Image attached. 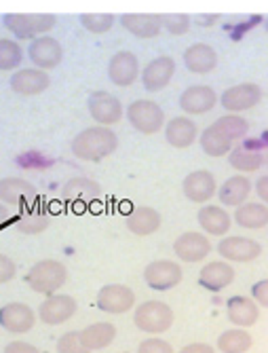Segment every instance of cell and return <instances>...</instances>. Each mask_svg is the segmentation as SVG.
<instances>
[{
	"label": "cell",
	"mask_w": 268,
	"mask_h": 353,
	"mask_svg": "<svg viewBox=\"0 0 268 353\" xmlns=\"http://www.w3.org/2000/svg\"><path fill=\"white\" fill-rule=\"evenodd\" d=\"M251 299L260 307L268 309V279H260L251 285Z\"/></svg>",
	"instance_id": "obj_42"
},
{
	"label": "cell",
	"mask_w": 268,
	"mask_h": 353,
	"mask_svg": "<svg viewBox=\"0 0 268 353\" xmlns=\"http://www.w3.org/2000/svg\"><path fill=\"white\" fill-rule=\"evenodd\" d=\"M79 305L68 294H51L39 307V319L47 326H61L74 317Z\"/></svg>",
	"instance_id": "obj_14"
},
{
	"label": "cell",
	"mask_w": 268,
	"mask_h": 353,
	"mask_svg": "<svg viewBox=\"0 0 268 353\" xmlns=\"http://www.w3.org/2000/svg\"><path fill=\"white\" fill-rule=\"evenodd\" d=\"M218 21H220V15H214V13H205V15L194 17V23L200 26V28H209V26H214Z\"/></svg>",
	"instance_id": "obj_46"
},
{
	"label": "cell",
	"mask_w": 268,
	"mask_h": 353,
	"mask_svg": "<svg viewBox=\"0 0 268 353\" xmlns=\"http://www.w3.org/2000/svg\"><path fill=\"white\" fill-rule=\"evenodd\" d=\"M176 322L174 309L163 301H146L140 303L133 311V324L146 334H163Z\"/></svg>",
	"instance_id": "obj_5"
},
{
	"label": "cell",
	"mask_w": 268,
	"mask_h": 353,
	"mask_svg": "<svg viewBox=\"0 0 268 353\" xmlns=\"http://www.w3.org/2000/svg\"><path fill=\"white\" fill-rule=\"evenodd\" d=\"M5 353H41L32 343H25V341H11L7 347H5Z\"/></svg>",
	"instance_id": "obj_43"
},
{
	"label": "cell",
	"mask_w": 268,
	"mask_h": 353,
	"mask_svg": "<svg viewBox=\"0 0 268 353\" xmlns=\"http://www.w3.org/2000/svg\"><path fill=\"white\" fill-rule=\"evenodd\" d=\"M87 108L95 125H104V127L116 125L125 117V108L121 100L110 91H93L87 100Z\"/></svg>",
	"instance_id": "obj_8"
},
{
	"label": "cell",
	"mask_w": 268,
	"mask_h": 353,
	"mask_svg": "<svg viewBox=\"0 0 268 353\" xmlns=\"http://www.w3.org/2000/svg\"><path fill=\"white\" fill-rule=\"evenodd\" d=\"M97 309L110 313V315H123L133 309L136 305V292L129 285L123 283H108L104 288H99L97 292Z\"/></svg>",
	"instance_id": "obj_11"
},
{
	"label": "cell",
	"mask_w": 268,
	"mask_h": 353,
	"mask_svg": "<svg viewBox=\"0 0 268 353\" xmlns=\"http://www.w3.org/2000/svg\"><path fill=\"white\" fill-rule=\"evenodd\" d=\"M226 315L234 328H251L260 319V305L251 296H230L226 301Z\"/></svg>",
	"instance_id": "obj_22"
},
{
	"label": "cell",
	"mask_w": 268,
	"mask_h": 353,
	"mask_svg": "<svg viewBox=\"0 0 268 353\" xmlns=\"http://www.w3.org/2000/svg\"><path fill=\"white\" fill-rule=\"evenodd\" d=\"M196 220H198L200 231H203L205 235H214L220 239L226 237L230 227H232V216L222 205H212V203L200 205Z\"/></svg>",
	"instance_id": "obj_26"
},
{
	"label": "cell",
	"mask_w": 268,
	"mask_h": 353,
	"mask_svg": "<svg viewBox=\"0 0 268 353\" xmlns=\"http://www.w3.org/2000/svg\"><path fill=\"white\" fill-rule=\"evenodd\" d=\"M174 74H176V61H174V57L158 55V57H154V59H150L146 63L140 77H142L144 89L150 91V93H156V91H163L167 85L172 83Z\"/></svg>",
	"instance_id": "obj_19"
},
{
	"label": "cell",
	"mask_w": 268,
	"mask_h": 353,
	"mask_svg": "<svg viewBox=\"0 0 268 353\" xmlns=\"http://www.w3.org/2000/svg\"><path fill=\"white\" fill-rule=\"evenodd\" d=\"M234 224L247 231H260L268 227V205L262 201H247L234 210Z\"/></svg>",
	"instance_id": "obj_30"
},
{
	"label": "cell",
	"mask_w": 268,
	"mask_h": 353,
	"mask_svg": "<svg viewBox=\"0 0 268 353\" xmlns=\"http://www.w3.org/2000/svg\"><path fill=\"white\" fill-rule=\"evenodd\" d=\"M37 326V313L25 303H7L0 307V328L11 334H25Z\"/></svg>",
	"instance_id": "obj_15"
},
{
	"label": "cell",
	"mask_w": 268,
	"mask_h": 353,
	"mask_svg": "<svg viewBox=\"0 0 268 353\" xmlns=\"http://www.w3.org/2000/svg\"><path fill=\"white\" fill-rule=\"evenodd\" d=\"M118 148V138L116 134L110 130V127L104 125H93L87 127L81 134L74 136L70 150L76 159L87 163H99L108 159L110 154H114Z\"/></svg>",
	"instance_id": "obj_2"
},
{
	"label": "cell",
	"mask_w": 268,
	"mask_h": 353,
	"mask_svg": "<svg viewBox=\"0 0 268 353\" xmlns=\"http://www.w3.org/2000/svg\"><path fill=\"white\" fill-rule=\"evenodd\" d=\"M174 254L178 256V261L182 263H200L205 261L212 254V241L207 235L196 233V231H188L182 233L176 241H174Z\"/></svg>",
	"instance_id": "obj_16"
},
{
	"label": "cell",
	"mask_w": 268,
	"mask_h": 353,
	"mask_svg": "<svg viewBox=\"0 0 268 353\" xmlns=\"http://www.w3.org/2000/svg\"><path fill=\"white\" fill-rule=\"evenodd\" d=\"M264 30L268 32V17H266V21H264Z\"/></svg>",
	"instance_id": "obj_48"
},
{
	"label": "cell",
	"mask_w": 268,
	"mask_h": 353,
	"mask_svg": "<svg viewBox=\"0 0 268 353\" xmlns=\"http://www.w3.org/2000/svg\"><path fill=\"white\" fill-rule=\"evenodd\" d=\"M57 17L51 13H7L3 26L17 41H34L53 30Z\"/></svg>",
	"instance_id": "obj_4"
},
{
	"label": "cell",
	"mask_w": 268,
	"mask_h": 353,
	"mask_svg": "<svg viewBox=\"0 0 268 353\" xmlns=\"http://www.w3.org/2000/svg\"><path fill=\"white\" fill-rule=\"evenodd\" d=\"M218 349L209 343H190L186 347H182L178 353H216Z\"/></svg>",
	"instance_id": "obj_44"
},
{
	"label": "cell",
	"mask_w": 268,
	"mask_h": 353,
	"mask_svg": "<svg viewBox=\"0 0 268 353\" xmlns=\"http://www.w3.org/2000/svg\"><path fill=\"white\" fill-rule=\"evenodd\" d=\"M79 334H81L83 345L89 351H99V349H106L114 343L116 326L112 322H95V324H89L87 328H83Z\"/></svg>",
	"instance_id": "obj_32"
},
{
	"label": "cell",
	"mask_w": 268,
	"mask_h": 353,
	"mask_svg": "<svg viewBox=\"0 0 268 353\" xmlns=\"http://www.w3.org/2000/svg\"><path fill=\"white\" fill-rule=\"evenodd\" d=\"M234 277H237V271H234V267L226 261H212L207 263L203 269H200L198 273V285L205 288L207 292H224L226 288L234 281Z\"/></svg>",
	"instance_id": "obj_21"
},
{
	"label": "cell",
	"mask_w": 268,
	"mask_h": 353,
	"mask_svg": "<svg viewBox=\"0 0 268 353\" xmlns=\"http://www.w3.org/2000/svg\"><path fill=\"white\" fill-rule=\"evenodd\" d=\"M51 220L45 214L39 212H30L25 216H19V220L15 222V229L23 235H41L49 229Z\"/></svg>",
	"instance_id": "obj_37"
},
{
	"label": "cell",
	"mask_w": 268,
	"mask_h": 353,
	"mask_svg": "<svg viewBox=\"0 0 268 353\" xmlns=\"http://www.w3.org/2000/svg\"><path fill=\"white\" fill-rule=\"evenodd\" d=\"M121 26L136 39H156L163 32V15L158 13H125Z\"/></svg>",
	"instance_id": "obj_23"
},
{
	"label": "cell",
	"mask_w": 268,
	"mask_h": 353,
	"mask_svg": "<svg viewBox=\"0 0 268 353\" xmlns=\"http://www.w3.org/2000/svg\"><path fill=\"white\" fill-rule=\"evenodd\" d=\"M79 21L91 34H106L116 23V17L110 13H83L79 15Z\"/></svg>",
	"instance_id": "obj_36"
},
{
	"label": "cell",
	"mask_w": 268,
	"mask_h": 353,
	"mask_svg": "<svg viewBox=\"0 0 268 353\" xmlns=\"http://www.w3.org/2000/svg\"><path fill=\"white\" fill-rule=\"evenodd\" d=\"M178 104L184 110V114H190V117L205 114L216 108L218 93L209 85H190L182 91Z\"/></svg>",
	"instance_id": "obj_17"
},
{
	"label": "cell",
	"mask_w": 268,
	"mask_h": 353,
	"mask_svg": "<svg viewBox=\"0 0 268 353\" xmlns=\"http://www.w3.org/2000/svg\"><path fill=\"white\" fill-rule=\"evenodd\" d=\"M247 134H249L247 119L228 112L200 132V136H198L200 150L214 159L228 157V152L234 148V142L243 140Z\"/></svg>",
	"instance_id": "obj_1"
},
{
	"label": "cell",
	"mask_w": 268,
	"mask_h": 353,
	"mask_svg": "<svg viewBox=\"0 0 268 353\" xmlns=\"http://www.w3.org/2000/svg\"><path fill=\"white\" fill-rule=\"evenodd\" d=\"M254 345V336L247 328H230L218 336L216 349L220 353H247Z\"/></svg>",
	"instance_id": "obj_34"
},
{
	"label": "cell",
	"mask_w": 268,
	"mask_h": 353,
	"mask_svg": "<svg viewBox=\"0 0 268 353\" xmlns=\"http://www.w3.org/2000/svg\"><path fill=\"white\" fill-rule=\"evenodd\" d=\"M184 66L192 74H209L218 68V51L207 43H194L182 53Z\"/></svg>",
	"instance_id": "obj_24"
},
{
	"label": "cell",
	"mask_w": 268,
	"mask_h": 353,
	"mask_svg": "<svg viewBox=\"0 0 268 353\" xmlns=\"http://www.w3.org/2000/svg\"><path fill=\"white\" fill-rule=\"evenodd\" d=\"M142 74L140 59L131 51H116L108 61V79L116 87H129Z\"/></svg>",
	"instance_id": "obj_18"
},
{
	"label": "cell",
	"mask_w": 268,
	"mask_h": 353,
	"mask_svg": "<svg viewBox=\"0 0 268 353\" xmlns=\"http://www.w3.org/2000/svg\"><path fill=\"white\" fill-rule=\"evenodd\" d=\"M138 353H176L172 343H167L165 339H158V336H150V339H144L138 347Z\"/></svg>",
	"instance_id": "obj_40"
},
{
	"label": "cell",
	"mask_w": 268,
	"mask_h": 353,
	"mask_svg": "<svg viewBox=\"0 0 268 353\" xmlns=\"http://www.w3.org/2000/svg\"><path fill=\"white\" fill-rule=\"evenodd\" d=\"M9 87L19 95H41L51 87V77L41 68H19L9 79Z\"/></svg>",
	"instance_id": "obj_20"
},
{
	"label": "cell",
	"mask_w": 268,
	"mask_h": 353,
	"mask_svg": "<svg viewBox=\"0 0 268 353\" xmlns=\"http://www.w3.org/2000/svg\"><path fill=\"white\" fill-rule=\"evenodd\" d=\"M23 59V49L13 39H0V72L19 70Z\"/></svg>",
	"instance_id": "obj_35"
},
{
	"label": "cell",
	"mask_w": 268,
	"mask_h": 353,
	"mask_svg": "<svg viewBox=\"0 0 268 353\" xmlns=\"http://www.w3.org/2000/svg\"><path fill=\"white\" fill-rule=\"evenodd\" d=\"M57 353H91L83 341L79 332H65L57 339Z\"/></svg>",
	"instance_id": "obj_39"
},
{
	"label": "cell",
	"mask_w": 268,
	"mask_h": 353,
	"mask_svg": "<svg viewBox=\"0 0 268 353\" xmlns=\"http://www.w3.org/2000/svg\"><path fill=\"white\" fill-rule=\"evenodd\" d=\"M7 220H9V210H7L5 203H0V224L7 222Z\"/></svg>",
	"instance_id": "obj_47"
},
{
	"label": "cell",
	"mask_w": 268,
	"mask_h": 353,
	"mask_svg": "<svg viewBox=\"0 0 268 353\" xmlns=\"http://www.w3.org/2000/svg\"><path fill=\"white\" fill-rule=\"evenodd\" d=\"M196 140H198V125L190 117H174L167 121L165 142L169 146L184 150V148H190Z\"/></svg>",
	"instance_id": "obj_25"
},
{
	"label": "cell",
	"mask_w": 268,
	"mask_h": 353,
	"mask_svg": "<svg viewBox=\"0 0 268 353\" xmlns=\"http://www.w3.org/2000/svg\"><path fill=\"white\" fill-rule=\"evenodd\" d=\"M218 254L222 256V261H226L230 265L232 263H254L256 259H260L262 245L251 237L226 235L218 241Z\"/></svg>",
	"instance_id": "obj_10"
},
{
	"label": "cell",
	"mask_w": 268,
	"mask_h": 353,
	"mask_svg": "<svg viewBox=\"0 0 268 353\" xmlns=\"http://www.w3.org/2000/svg\"><path fill=\"white\" fill-rule=\"evenodd\" d=\"M190 15L186 13H172V15H163V30L169 32L172 37H182L190 30Z\"/></svg>",
	"instance_id": "obj_38"
},
{
	"label": "cell",
	"mask_w": 268,
	"mask_h": 353,
	"mask_svg": "<svg viewBox=\"0 0 268 353\" xmlns=\"http://www.w3.org/2000/svg\"><path fill=\"white\" fill-rule=\"evenodd\" d=\"M184 279V269L180 263L176 261H152L146 269H144V281L150 290L156 292H167V290H174L176 285H180Z\"/></svg>",
	"instance_id": "obj_7"
},
{
	"label": "cell",
	"mask_w": 268,
	"mask_h": 353,
	"mask_svg": "<svg viewBox=\"0 0 268 353\" xmlns=\"http://www.w3.org/2000/svg\"><path fill=\"white\" fill-rule=\"evenodd\" d=\"M251 188H254L251 180L245 174L232 176L224 184H220V188H218V201L222 203V208H234V210H237L239 205L249 201Z\"/></svg>",
	"instance_id": "obj_27"
},
{
	"label": "cell",
	"mask_w": 268,
	"mask_h": 353,
	"mask_svg": "<svg viewBox=\"0 0 268 353\" xmlns=\"http://www.w3.org/2000/svg\"><path fill=\"white\" fill-rule=\"evenodd\" d=\"M125 117L133 130L144 136H154L165 127V110L152 100H133Z\"/></svg>",
	"instance_id": "obj_6"
},
{
	"label": "cell",
	"mask_w": 268,
	"mask_h": 353,
	"mask_svg": "<svg viewBox=\"0 0 268 353\" xmlns=\"http://www.w3.org/2000/svg\"><path fill=\"white\" fill-rule=\"evenodd\" d=\"M28 57L32 61V66L41 70H55L61 59H63V47L57 39L53 37H39L34 41H30L28 47Z\"/></svg>",
	"instance_id": "obj_13"
},
{
	"label": "cell",
	"mask_w": 268,
	"mask_h": 353,
	"mask_svg": "<svg viewBox=\"0 0 268 353\" xmlns=\"http://www.w3.org/2000/svg\"><path fill=\"white\" fill-rule=\"evenodd\" d=\"M37 197V188L25 178H3L0 180V201L5 205H19Z\"/></svg>",
	"instance_id": "obj_29"
},
{
	"label": "cell",
	"mask_w": 268,
	"mask_h": 353,
	"mask_svg": "<svg viewBox=\"0 0 268 353\" xmlns=\"http://www.w3.org/2000/svg\"><path fill=\"white\" fill-rule=\"evenodd\" d=\"M266 161V157L260 150H251L247 146H234L228 152V163L232 170H237L239 174H254L258 172Z\"/></svg>",
	"instance_id": "obj_33"
},
{
	"label": "cell",
	"mask_w": 268,
	"mask_h": 353,
	"mask_svg": "<svg viewBox=\"0 0 268 353\" xmlns=\"http://www.w3.org/2000/svg\"><path fill=\"white\" fill-rule=\"evenodd\" d=\"M125 353H127V351H125Z\"/></svg>",
	"instance_id": "obj_49"
},
{
	"label": "cell",
	"mask_w": 268,
	"mask_h": 353,
	"mask_svg": "<svg viewBox=\"0 0 268 353\" xmlns=\"http://www.w3.org/2000/svg\"><path fill=\"white\" fill-rule=\"evenodd\" d=\"M182 192L190 203L205 205L218 195V182L209 170H196L190 172L182 182Z\"/></svg>",
	"instance_id": "obj_12"
},
{
	"label": "cell",
	"mask_w": 268,
	"mask_h": 353,
	"mask_svg": "<svg viewBox=\"0 0 268 353\" xmlns=\"http://www.w3.org/2000/svg\"><path fill=\"white\" fill-rule=\"evenodd\" d=\"M262 102V89L256 83H239L228 87L222 95H220V106L226 112L239 114V112H247L251 108H256Z\"/></svg>",
	"instance_id": "obj_9"
},
{
	"label": "cell",
	"mask_w": 268,
	"mask_h": 353,
	"mask_svg": "<svg viewBox=\"0 0 268 353\" xmlns=\"http://www.w3.org/2000/svg\"><path fill=\"white\" fill-rule=\"evenodd\" d=\"M254 190H256V195L260 197V201L268 205V176H260L254 182Z\"/></svg>",
	"instance_id": "obj_45"
},
{
	"label": "cell",
	"mask_w": 268,
	"mask_h": 353,
	"mask_svg": "<svg viewBox=\"0 0 268 353\" xmlns=\"http://www.w3.org/2000/svg\"><path fill=\"white\" fill-rule=\"evenodd\" d=\"M61 195L65 201H72V203H91L102 197L104 192H102V186L89 178H72L63 184Z\"/></svg>",
	"instance_id": "obj_31"
},
{
	"label": "cell",
	"mask_w": 268,
	"mask_h": 353,
	"mask_svg": "<svg viewBox=\"0 0 268 353\" xmlns=\"http://www.w3.org/2000/svg\"><path fill=\"white\" fill-rule=\"evenodd\" d=\"M17 275V265L7 254H0V283H9Z\"/></svg>",
	"instance_id": "obj_41"
},
{
	"label": "cell",
	"mask_w": 268,
	"mask_h": 353,
	"mask_svg": "<svg viewBox=\"0 0 268 353\" xmlns=\"http://www.w3.org/2000/svg\"><path fill=\"white\" fill-rule=\"evenodd\" d=\"M161 222H163L161 214L150 205L133 208L125 218L129 233H133L136 237H148V235L156 233L161 229Z\"/></svg>",
	"instance_id": "obj_28"
},
{
	"label": "cell",
	"mask_w": 268,
	"mask_h": 353,
	"mask_svg": "<svg viewBox=\"0 0 268 353\" xmlns=\"http://www.w3.org/2000/svg\"><path fill=\"white\" fill-rule=\"evenodd\" d=\"M65 281H68V269L61 261L55 259L39 261L25 273V283L30 285V290L45 296L57 294L59 288L65 285Z\"/></svg>",
	"instance_id": "obj_3"
}]
</instances>
